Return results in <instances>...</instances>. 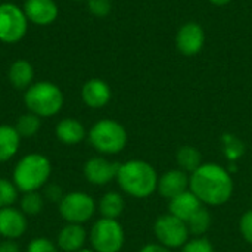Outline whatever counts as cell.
I'll return each mask as SVG.
<instances>
[{
    "label": "cell",
    "instance_id": "6da1fadb",
    "mask_svg": "<svg viewBox=\"0 0 252 252\" xmlns=\"http://www.w3.org/2000/svg\"><path fill=\"white\" fill-rule=\"evenodd\" d=\"M190 192L208 205H221L232 196L233 183L229 173L216 164L201 165L189 180Z\"/></svg>",
    "mask_w": 252,
    "mask_h": 252
},
{
    "label": "cell",
    "instance_id": "7a4b0ae2",
    "mask_svg": "<svg viewBox=\"0 0 252 252\" xmlns=\"http://www.w3.org/2000/svg\"><path fill=\"white\" fill-rule=\"evenodd\" d=\"M117 180L120 188L134 198H146L158 186L155 170L145 161H128L120 165Z\"/></svg>",
    "mask_w": 252,
    "mask_h": 252
},
{
    "label": "cell",
    "instance_id": "3957f363",
    "mask_svg": "<svg viewBox=\"0 0 252 252\" xmlns=\"http://www.w3.org/2000/svg\"><path fill=\"white\" fill-rule=\"evenodd\" d=\"M50 173L52 164L47 157L41 154H28L16 162L12 182L22 193L37 192L47 183Z\"/></svg>",
    "mask_w": 252,
    "mask_h": 252
},
{
    "label": "cell",
    "instance_id": "277c9868",
    "mask_svg": "<svg viewBox=\"0 0 252 252\" xmlns=\"http://www.w3.org/2000/svg\"><path fill=\"white\" fill-rule=\"evenodd\" d=\"M24 103L27 109L37 117L49 118L62 109L63 93L56 84L50 81H37L25 90Z\"/></svg>",
    "mask_w": 252,
    "mask_h": 252
},
{
    "label": "cell",
    "instance_id": "5b68a950",
    "mask_svg": "<svg viewBox=\"0 0 252 252\" xmlns=\"http://www.w3.org/2000/svg\"><path fill=\"white\" fill-rule=\"evenodd\" d=\"M90 145L102 154H118L127 143L126 128L115 120H100L89 131Z\"/></svg>",
    "mask_w": 252,
    "mask_h": 252
},
{
    "label": "cell",
    "instance_id": "8992f818",
    "mask_svg": "<svg viewBox=\"0 0 252 252\" xmlns=\"http://www.w3.org/2000/svg\"><path fill=\"white\" fill-rule=\"evenodd\" d=\"M90 244L94 252H118L124 244V232L117 220L100 219L90 230Z\"/></svg>",
    "mask_w": 252,
    "mask_h": 252
},
{
    "label": "cell",
    "instance_id": "52a82bcc",
    "mask_svg": "<svg viewBox=\"0 0 252 252\" xmlns=\"http://www.w3.org/2000/svg\"><path fill=\"white\" fill-rule=\"evenodd\" d=\"M61 217L71 224H83L89 221L96 210L93 198L84 192H71L59 201Z\"/></svg>",
    "mask_w": 252,
    "mask_h": 252
},
{
    "label": "cell",
    "instance_id": "ba28073f",
    "mask_svg": "<svg viewBox=\"0 0 252 252\" xmlns=\"http://www.w3.org/2000/svg\"><path fill=\"white\" fill-rule=\"evenodd\" d=\"M28 28V19L15 3L0 4V41L1 43H18L24 38Z\"/></svg>",
    "mask_w": 252,
    "mask_h": 252
},
{
    "label": "cell",
    "instance_id": "9c48e42d",
    "mask_svg": "<svg viewBox=\"0 0 252 252\" xmlns=\"http://www.w3.org/2000/svg\"><path fill=\"white\" fill-rule=\"evenodd\" d=\"M155 235L158 238V241L168 248H177L182 247L183 244H186L188 241V226L185 221H182L180 219L174 217L173 214L168 216H162L157 220L155 223Z\"/></svg>",
    "mask_w": 252,
    "mask_h": 252
},
{
    "label": "cell",
    "instance_id": "30bf717a",
    "mask_svg": "<svg viewBox=\"0 0 252 252\" xmlns=\"http://www.w3.org/2000/svg\"><path fill=\"white\" fill-rule=\"evenodd\" d=\"M205 44V30L201 24L189 21L183 24L176 34V47L185 56L198 55Z\"/></svg>",
    "mask_w": 252,
    "mask_h": 252
},
{
    "label": "cell",
    "instance_id": "8fae6325",
    "mask_svg": "<svg viewBox=\"0 0 252 252\" xmlns=\"http://www.w3.org/2000/svg\"><path fill=\"white\" fill-rule=\"evenodd\" d=\"M22 9L28 22L40 27L53 24L59 13L55 0H25Z\"/></svg>",
    "mask_w": 252,
    "mask_h": 252
},
{
    "label": "cell",
    "instance_id": "7c38bea8",
    "mask_svg": "<svg viewBox=\"0 0 252 252\" xmlns=\"http://www.w3.org/2000/svg\"><path fill=\"white\" fill-rule=\"evenodd\" d=\"M120 164L111 162L105 158H90L84 164V177L87 182L96 186H103L109 183L114 177H117Z\"/></svg>",
    "mask_w": 252,
    "mask_h": 252
},
{
    "label": "cell",
    "instance_id": "4fadbf2b",
    "mask_svg": "<svg viewBox=\"0 0 252 252\" xmlns=\"http://www.w3.org/2000/svg\"><path fill=\"white\" fill-rule=\"evenodd\" d=\"M27 230L25 214L13 207L0 208V236L4 239H18Z\"/></svg>",
    "mask_w": 252,
    "mask_h": 252
},
{
    "label": "cell",
    "instance_id": "5bb4252c",
    "mask_svg": "<svg viewBox=\"0 0 252 252\" xmlns=\"http://www.w3.org/2000/svg\"><path fill=\"white\" fill-rule=\"evenodd\" d=\"M111 87L102 78H90L81 87V99L89 108H103L111 100Z\"/></svg>",
    "mask_w": 252,
    "mask_h": 252
},
{
    "label": "cell",
    "instance_id": "9a60e30c",
    "mask_svg": "<svg viewBox=\"0 0 252 252\" xmlns=\"http://www.w3.org/2000/svg\"><path fill=\"white\" fill-rule=\"evenodd\" d=\"M189 186V179L182 170H171L165 173L158 182L159 193L167 199H174L176 196L186 192Z\"/></svg>",
    "mask_w": 252,
    "mask_h": 252
},
{
    "label": "cell",
    "instance_id": "2e32d148",
    "mask_svg": "<svg viewBox=\"0 0 252 252\" xmlns=\"http://www.w3.org/2000/svg\"><path fill=\"white\" fill-rule=\"evenodd\" d=\"M87 239V233L81 224L68 223L58 233V248L63 252H77L83 250Z\"/></svg>",
    "mask_w": 252,
    "mask_h": 252
},
{
    "label": "cell",
    "instance_id": "e0dca14e",
    "mask_svg": "<svg viewBox=\"0 0 252 252\" xmlns=\"http://www.w3.org/2000/svg\"><path fill=\"white\" fill-rule=\"evenodd\" d=\"M201 208V201L192 192H185L170 202V213L185 223H188Z\"/></svg>",
    "mask_w": 252,
    "mask_h": 252
},
{
    "label": "cell",
    "instance_id": "ac0fdd59",
    "mask_svg": "<svg viewBox=\"0 0 252 252\" xmlns=\"http://www.w3.org/2000/svg\"><path fill=\"white\" fill-rule=\"evenodd\" d=\"M55 134L65 145H77L86 137V130L78 120L63 118L56 124Z\"/></svg>",
    "mask_w": 252,
    "mask_h": 252
},
{
    "label": "cell",
    "instance_id": "d6986e66",
    "mask_svg": "<svg viewBox=\"0 0 252 252\" xmlns=\"http://www.w3.org/2000/svg\"><path fill=\"white\" fill-rule=\"evenodd\" d=\"M7 77L10 84L18 89V90H27L34 80V68L32 65L25 61V59H18L15 61L9 71H7Z\"/></svg>",
    "mask_w": 252,
    "mask_h": 252
},
{
    "label": "cell",
    "instance_id": "ffe728a7",
    "mask_svg": "<svg viewBox=\"0 0 252 252\" xmlns=\"http://www.w3.org/2000/svg\"><path fill=\"white\" fill-rule=\"evenodd\" d=\"M21 136L16 128L7 124L0 126V164L10 161L19 151Z\"/></svg>",
    "mask_w": 252,
    "mask_h": 252
},
{
    "label": "cell",
    "instance_id": "44dd1931",
    "mask_svg": "<svg viewBox=\"0 0 252 252\" xmlns=\"http://www.w3.org/2000/svg\"><path fill=\"white\" fill-rule=\"evenodd\" d=\"M123 210H124V199L117 192L106 193L105 196H102L99 202V211L103 219L117 220V217H120Z\"/></svg>",
    "mask_w": 252,
    "mask_h": 252
},
{
    "label": "cell",
    "instance_id": "7402d4cb",
    "mask_svg": "<svg viewBox=\"0 0 252 252\" xmlns=\"http://www.w3.org/2000/svg\"><path fill=\"white\" fill-rule=\"evenodd\" d=\"M40 127H41L40 117H37L32 112L21 115L16 120V124H15V128H16L18 134L21 136V139L22 137H32V136H35L38 133Z\"/></svg>",
    "mask_w": 252,
    "mask_h": 252
},
{
    "label": "cell",
    "instance_id": "603a6c76",
    "mask_svg": "<svg viewBox=\"0 0 252 252\" xmlns=\"http://www.w3.org/2000/svg\"><path fill=\"white\" fill-rule=\"evenodd\" d=\"M177 164L183 171H195L201 167V154L192 146H183L177 152Z\"/></svg>",
    "mask_w": 252,
    "mask_h": 252
},
{
    "label": "cell",
    "instance_id": "cb8c5ba5",
    "mask_svg": "<svg viewBox=\"0 0 252 252\" xmlns=\"http://www.w3.org/2000/svg\"><path fill=\"white\" fill-rule=\"evenodd\" d=\"M44 207V198L37 192H27L19 199V210L25 216H37Z\"/></svg>",
    "mask_w": 252,
    "mask_h": 252
},
{
    "label": "cell",
    "instance_id": "d4e9b609",
    "mask_svg": "<svg viewBox=\"0 0 252 252\" xmlns=\"http://www.w3.org/2000/svg\"><path fill=\"white\" fill-rule=\"evenodd\" d=\"M18 193L19 190L13 182L0 177V208L12 207L18 199Z\"/></svg>",
    "mask_w": 252,
    "mask_h": 252
},
{
    "label": "cell",
    "instance_id": "484cf974",
    "mask_svg": "<svg viewBox=\"0 0 252 252\" xmlns=\"http://www.w3.org/2000/svg\"><path fill=\"white\" fill-rule=\"evenodd\" d=\"M210 223H211V219H210V214L205 208H201L188 223V230L193 235H202L208 230L210 227Z\"/></svg>",
    "mask_w": 252,
    "mask_h": 252
},
{
    "label": "cell",
    "instance_id": "4316f807",
    "mask_svg": "<svg viewBox=\"0 0 252 252\" xmlns=\"http://www.w3.org/2000/svg\"><path fill=\"white\" fill-rule=\"evenodd\" d=\"M87 7L92 15L103 18L111 13L112 1L111 0H87Z\"/></svg>",
    "mask_w": 252,
    "mask_h": 252
},
{
    "label": "cell",
    "instance_id": "83f0119b",
    "mask_svg": "<svg viewBox=\"0 0 252 252\" xmlns=\"http://www.w3.org/2000/svg\"><path fill=\"white\" fill-rule=\"evenodd\" d=\"M27 252H58V247L47 238H35L28 244Z\"/></svg>",
    "mask_w": 252,
    "mask_h": 252
},
{
    "label": "cell",
    "instance_id": "f1b7e54d",
    "mask_svg": "<svg viewBox=\"0 0 252 252\" xmlns=\"http://www.w3.org/2000/svg\"><path fill=\"white\" fill-rule=\"evenodd\" d=\"M182 252H214V250L207 239H193L183 247Z\"/></svg>",
    "mask_w": 252,
    "mask_h": 252
},
{
    "label": "cell",
    "instance_id": "f546056e",
    "mask_svg": "<svg viewBox=\"0 0 252 252\" xmlns=\"http://www.w3.org/2000/svg\"><path fill=\"white\" fill-rule=\"evenodd\" d=\"M241 232L244 238L247 239V242L252 244V210L244 214L241 220Z\"/></svg>",
    "mask_w": 252,
    "mask_h": 252
},
{
    "label": "cell",
    "instance_id": "4dcf8cb0",
    "mask_svg": "<svg viewBox=\"0 0 252 252\" xmlns=\"http://www.w3.org/2000/svg\"><path fill=\"white\" fill-rule=\"evenodd\" d=\"M44 196H46L49 201H52V202H58V201H61V199L63 198V195H62V189H61L59 186H56V185H50V186H47V188H46V193H44Z\"/></svg>",
    "mask_w": 252,
    "mask_h": 252
},
{
    "label": "cell",
    "instance_id": "1f68e13d",
    "mask_svg": "<svg viewBox=\"0 0 252 252\" xmlns=\"http://www.w3.org/2000/svg\"><path fill=\"white\" fill-rule=\"evenodd\" d=\"M0 252H19V247L12 239H4L0 242Z\"/></svg>",
    "mask_w": 252,
    "mask_h": 252
},
{
    "label": "cell",
    "instance_id": "d6a6232c",
    "mask_svg": "<svg viewBox=\"0 0 252 252\" xmlns=\"http://www.w3.org/2000/svg\"><path fill=\"white\" fill-rule=\"evenodd\" d=\"M140 252H170L165 247H161V245H146L143 247Z\"/></svg>",
    "mask_w": 252,
    "mask_h": 252
},
{
    "label": "cell",
    "instance_id": "836d02e7",
    "mask_svg": "<svg viewBox=\"0 0 252 252\" xmlns=\"http://www.w3.org/2000/svg\"><path fill=\"white\" fill-rule=\"evenodd\" d=\"M208 1L214 6H226V4L232 3L233 0H208Z\"/></svg>",
    "mask_w": 252,
    "mask_h": 252
},
{
    "label": "cell",
    "instance_id": "e575fe53",
    "mask_svg": "<svg viewBox=\"0 0 252 252\" xmlns=\"http://www.w3.org/2000/svg\"><path fill=\"white\" fill-rule=\"evenodd\" d=\"M77 252H94V251H92V250H86V248H83V250H80V251H77Z\"/></svg>",
    "mask_w": 252,
    "mask_h": 252
},
{
    "label": "cell",
    "instance_id": "d590c367",
    "mask_svg": "<svg viewBox=\"0 0 252 252\" xmlns=\"http://www.w3.org/2000/svg\"><path fill=\"white\" fill-rule=\"evenodd\" d=\"M74 1H81V0H74Z\"/></svg>",
    "mask_w": 252,
    "mask_h": 252
}]
</instances>
